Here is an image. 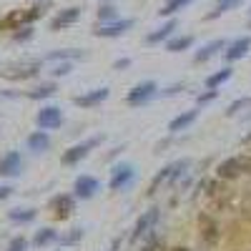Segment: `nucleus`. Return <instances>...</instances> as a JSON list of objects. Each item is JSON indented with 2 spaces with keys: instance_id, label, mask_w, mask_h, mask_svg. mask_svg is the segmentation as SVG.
I'll return each instance as SVG.
<instances>
[{
  "instance_id": "c03bdc74",
  "label": "nucleus",
  "mask_w": 251,
  "mask_h": 251,
  "mask_svg": "<svg viewBox=\"0 0 251 251\" xmlns=\"http://www.w3.org/2000/svg\"><path fill=\"white\" fill-rule=\"evenodd\" d=\"M103 3H106V0H103Z\"/></svg>"
},
{
  "instance_id": "f704fd0d",
  "label": "nucleus",
  "mask_w": 251,
  "mask_h": 251,
  "mask_svg": "<svg viewBox=\"0 0 251 251\" xmlns=\"http://www.w3.org/2000/svg\"><path fill=\"white\" fill-rule=\"evenodd\" d=\"M246 106H251V98H239V100H234L231 106L226 108V116H236L241 108H246Z\"/></svg>"
},
{
  "instance_id": "7c9ffc66",
  "label": "nucleus",
  "mask_w": 251,
  "mask_h": 251,
  "mask_svg": "<svg viewBox=\"0 0 251 251\" xmlns=\"http://www.w3.org/2000/svg\"><path fill=\"white\" fill-rule=\"evenodd\" d=\"M43 13H46V5H33L30 10H23V25L35 23L38 18H43Z\"/></svg>"
},
{
  "instance_id": "5701e85b",
  "label": "nucleus",
  "mask_w": 251,
  "mask_h": 251,
  "mask_svg": "<svg viewBox=\"0 0 251 251\" xmlns=\"http://www.w3.org/2000/svg\"><path fill=\"white\" fill-rule=\"evenodd\" d=\"M83 55H86L83 50L68 48V50H53V53H48L46 60H48V63H73V60H80Z\"/></svg>"
},
{
  "instance_id": "b1692460",
  "label": "nucleus",
  "mask_w": 251,
  "mask_h": 251,
  "mask_svg": "<svg viewBox=\"0 0 251 251\" xmlns=\"http://www.w3.org/2000/svg\"><path fill=\"white\" fill-rule=\"evenodd\" d=\"M166 50L169 53H183L194 46V35H174L171 40H166Z\"/></svg>"
},
{
  "instance_id": "7ed1b4c3",
  "label": "nucleus",
  "mask_w": 251,
  "mask_h": 251,
  "mask_svg": "<svg viewBox=\"0 0 251 251\" xmlns=\"http://www.w3.org/2000/svg\"><path fill=\"white\" fill-rule=\"evenodd\" d=\"M158 221H161V208H158V206L146 208V211L136 219V224H133V228H131L128 241H131V244H138L141 239H146L149 234H153V228H156Z\"/></svg>"
},
{
  "instance_id": "2eb2a0df",
  "label": "nucleus",
  "mask_w": 251,
  "mask_h": 251,
  "mask_svg": "<svg viewBox=\"0 0 251 251\" xmlns=\"http://www.w3.org/2000/svg\"><path fill=\"white\" fill-rule=\"evenodd\" d=\"M176 28H178V20L176 18H166V23L161 28H156V30H151L149 35H146V43L149 46H161V43H166V40H171L176 35Z\"/></svg>"
},
{
  "instance_id": "423d86ee",
  "label": "nucleus",
  "mask_w": 251,
  "mask_h": 251,
  "mask_svg": "<svg viewBox=\"0 0 251 251\" xmlns=\"http://www.w3.org/2000/svg\"><path fill=\"white\" fill-rule=\"evenodd\" d=\"M136 181V166L128 161H121L111 169V178H108V188L111 191H126L131 183Z\"/></svg>"
},
{
  "instance_id": "412c9836",
  "label": "nucleus",
  "mask_w": 251,
  "mask_h": 251,
  "mask_svg": "<svg viewBox=\"0 0 251 251\" xmlns=\"http://www.w3.org/2000/svg\"><path fill=\"white\" fill-rule=\"evenodd\" d=\"M244 3H246V0H216L214 10H211V13H206L203 20H216V18H221L224 13H228V10H236V8L244 5Z\"/></svg>"
},
{
  "instance_id": "ea45409f",
  "label": "nucleus",
  "mask_w": 251,
  "mask_h": 251,
  "mask_svg": "<svg viewBox=\"0 0 251 251\" xmlns=\"http://www.w3.org/2000/svg\"><path fill=\"white\" fill-rule=\"evenodd\" d=\"M121 244H123V236L113 239V244H111V249H108V251H118V249H121Z\"/></svg>"
},
{
  "instance_id": "37998d69",
  "label": "nucleus",
  "mask_w": 251,
  "mask_h": 251,
  "mask_svg": "<svg viewBox=\"0 0 251 251\" xmlns=\"http://www.w3.org/2000/svg\"><path fill=\"white\" fill-rule=\"evenodd\" d=\"M249 28H251V20H249Z\"/></svg>"
},
{
  "instance_id": "a878e982",
  "label": "nucleus",
  "mask_w": 251,
  "mask_h": 251,
  "mask_svg": "<svg viewBox=\"0 0 251 251\" xmlns=\"http://www.w3.org/2000/svg\"><path fill=\"white\" fill-rule=\"evenodd\" d=\"M194 0H166V3L161 5V10H158V15L161 18H174L178 10H183L186 5H191Z\"/></svg>"
},
{
  "instance_id": "39448f33",
  "label": "nucleus",
  "mask_w": 251,
  "mask_h": 251,
  "mask_svg": "<svg viewBox=\"0 0 251 251\" xmlns=\"http://www.w3.org/2000/svg\"><path fill=\"white\" fill-rule=\"evenodd\" d=\"M100 143H103V136H91L88 141H80V143L71 146V149H66V153L60 156V163L63 166H78L93 149H98Z\"/></svg>"
},
{
  "instance_id": "72a5a7b5",
  "label": "nucleus",
  "mask_w": 251,
  "mask_h": 251,
  "mask_svg": "<svg viewBox=\"0 0 251 251\" xmlns=\"http://www.w3.org/2000/svg\"><path fill=\"white\" fill-rule=\"evenodd\" d=\"M5 251H28V239L25 236H13Z\"/></svg>"
},
{
  "instance_id": "c9c22d12",
  "label": "nucleus",
  "mask_w": 251,
  "mask_h": 251,
  "mask_svg": "<svg viewBox=\"0 0 251 251\" xmlns=\"http://www.w3.org/2000/svg\"><path fill=\"white\" fill-rule=\"evenodd\" d=\"M13 38L18 40V43H23V40H30V38H33V28H30V25H23V28H18V33H15Z\"/></svg>"
},
{
  "instance_id": "20e7f679",
  "label": "nucleus",
  "mask_w": 251,
  "mask_h": 251,
  "mask_svg": "<svg viewBox=\"0 0 251 251\" xmlns=\"http://www.w3.org/2000/svg\"><path fill=\"white\" fill-rule=\"evenodd\" d=\"M158 83L156 80H141L136 86L126 93V103H128L131 108H143L146 103H151L156 96H158Z\"/></svg>"
},
{
  "instance_id": "6ab92c4d",
  "label": "nucleus",
  "mask_w": 251,
  "mask_h": 251,
  "mask_svg": "<svg viewBox=\"0 0 251 251\" xmlns=\"http://www.w3.org/2000/svg\"><path fill=\"white\" fill-rule=\"evenodd\" d=\"M199 111H201V108H191V111L178 113V116L169 123V133H181V131H186V128H191V126L196 123V118H199Z\"/></svg>"
},
{
  "instance_id": "0eeeda50",
  "label": "nucleus",
  "mask_w": 251,
  "mask_h": 251,
  "mask_svg": "<svg viewBox=\"0 0 251 251\" xmlns=\"http://www.w3.org/2000/svg\"><path fill=\"white\" fill-rule=\"evenodd\" d=\"M40 73V63L38 60H30V63H13V66H5L0 71V75L8 78V80H28V78H35Z\"/></svg>"
},
{
  "instance_id": "cd10ccee",
  "label": "nucleus",
  "mask_w": 251,
  "mask_h": 251,
  "mask_svg": "<svg viewBox=\"0 0 251 251\" xmlns=\"http://www.w3.org/2000/svg\"><path fill=\"white\" fill-rule=\"evenodd\" d=\"M35 216H38L35 208H13V211H8V219L13 224H30L35 221Z\"/></svg>"
},
{
  "instance_id": "4be33fe9",
  "label": "nucleus",
  "mask_w": 251,
  "mask_h": 251,
  "mask_svg": "<svg viewBox=\"0 0 251 251\" xmlns=\"http://www.w3.org/2000/svg\"><path fill=\"white\" fill-rule=\"evenodd\" d=\"M231 75H234V68L231 66H224L221 71H216V73H211V75L206 78V91H219Z\"/></svg>"
},
{
  "instance_id": "f257e3e1",
  "label": "nucleus",
  "mask_w": 251,
  "mask_h": 251,
  "mask_svg": "<svg viewBox=\"0 0 251 251\" xmlns=\"http://www.w3.org/2000/svg\"><path fill=\"white\" fill-rule=\"evenodd\" d=\"M188 166H191V163H188L186 158H178V161H174L169 166H163V169L153 176V181L149 186V191H146V196H156L163 186H171L174 181H178L183 176V171H188Z\"/></svg>"
},
{
  "instance_id": "aec40b11",
  "label": "nucleus",
  "mask_w": 251,
  "mask_h": 251,
  "mask_svg": "<svg viewBox=\"0 0 251 251\" xmlns=\"http://www.w3.org/2000/svg\"><path fill=\"white\" fill-rule=\"evenodd\" d=\"M28 149H30L33 153H46V151L50 149V136H48V131H33V133L28 136Z\"/></svg>"
},
{
  "instance_id": "4468645a",
  "label": "nucleus",
  "mask_w": 251,
  "mask_h": 251,
  "mask_svg": "<svg viewBox=\"0 0 251 251\" xmlns=\"http://www.w3.org/2000/svg\"><path fill=\"white\" fill-rule=\"evenodd\" d=\"M50 211L58 221H66L75 211V196L73 194H58L50 199Z\"/></svg>"
},
{
  "instance_id": "f3484780",
  "label": "nucleus",
  "mask_w": 251,
  "mask_h": 251,
  "mask_svg": "<svg viewBox=\"0 0 251 251\" xmlns=\"http://www.w3.org/2000/svg\"><path fill=\"white\" fill-rule=\"evenodd\" d=\"M78 20H80V8H78V5L66 8V10H60V13L50 20V30H53V33H58V30H66V28L75 25Z\"/></svg>"
},
{
  "instance_id": "f8f14e48",
  "label": "nucleus",
  "mask_w": 251,
  "mask_h": 251,
  "mask_svg": "<svg viewBox=\"0 0 251 251\" xmlns=\"http://www.w3.org/2000/svg\"><path fill=\"white\" fill-rule=\"evenodd\" d=\"M98 191H100V181H98L96 176H88V174L78 176L75 183H73V196H75V199H83V201L93 199Z\"/></svg>"
},
{
  "instance_id": "393cba45",
  "label": "nucleus",
  "mask_w": 251,
  "mask_h": 251,
  "mask_svg": "<svg viewBox=\"0 0 251 251\" xmlns=\"http://www.w3.org/2000/svg\"><path fill=\"white\" fill-rule=\"evenodd\" d=\"M55 241H60V236H58L55 228H50V226L40 228V231H35V236H33V244H35L38 249H46V246H50V244H55Z\"/></svg>"
},
{
  "instance_id": "4c0bfd02",
  "label": "nucleus",
  "mask_w": 251,
  "mask_h": 251,
  "mask_svg": "<svg viewBox=\"0 0 251 251\" xmlns=\"http://www.w3.org/2000/svg\"><path fill=\"white\" fill-rule=\"evenodd\" d=\"M128 66H131V58H118V60L113 63L116 71H123V68H128Z\"/></svg>"
},
{
  "instance_id": "2f4dec72",
  "label": "nucleus",
  "mask_w": 251,
  "mask_h": 251,
  "mask_svg": "<svg viewBox=\"0 0 251 251\" xmlns=\"http://www.w3.org/2000/svg\"><path fill=\"white\" fill-rule=\"evenodd\" d=\"M80 239H83V228L75 226V228H71L66 236H60V244H63V246H75Z\"/></svg>"
},
{
  "instance_id": "ddd939ff",
  "label": "nucleus",
  "mask_w": 251,
  "mask_h": 251,
  "mask_svg": "<svg viewBox=\"0 0 251 251\" xmlns=\"http://www.w3.org/2000/svg\"><path fill=\"white\" fill-rule=\"evenodd\" d=\"M199 236H201V241L206 246H216L221 241V228H219V224L211 216L201 214L199 216Z\"/></svg>"
},
{
  "instance_id": "473e14b6",
  "label": "nucleus",
  "mask_w": 251,
  "mask_h": 251,
  "mask_svg": "<svg viewBox=\"0 0 251 251\" xmlns=\"http://www.w3.org/2000/svg\"><path fill=\"white\" fill-rule=\"evenodd\" d=\"M216 98H219V91H203V93H199L196 96V108L208 106V103H214Z\"/></svg>"
},
{
  "instance_id": "6e6552de",
  "label": "nucleus",
  "mask_w": 251,
  "mask_h": 251,
  "mask_svg": "<svg viewBox=\"0 0 251 251\" xmlns=\"http://www.w3.org/2000/svg\"><path fill=\"white\" fill-rule=\"evenodd\" d=\"M108 96H111V88L108 86H98V88H93V91H86V93H80V96H75L73 98V103L78 108H98L100 103H106L108 100Z\"/></svg>"
},
{
  "instance_id": "f03ea898",
  "label": "nucleus",
  "mask_w": 251,
  "mask_h": 251,
  "mask_svg": "<svg viewBox=\"0 0 251 251\" xmlns=\"http://www.w3.org/2000/svg\"><path fill=\"white\" fill-rule=\"evenodd\" d=\"M244 174H251V156H246V153L231 156V158H226L216 166L219 181H236Z\"/></svg>"
},
{
  "instance_id": "a211bd4d",
  "label": "nucleus",
  "mask_w": 251,
  "mask_h": 251,
  "mask_svg": "<svg viewBox=\"0 0 251 251\" xmlns=\"http://www.w3.org/2000/svg\"><path fill=\"white\" fill-rule=\"evenodd\" d=\"M20 171H23V156H20L18 151H8L3 158H0V176H18Z\"/></svg>"
},
{
  "instance_id": "79ce46f5",
  "label": "nucleus",
  "mask_w": 251,
  "mask_h": 251,
  "mask_svg": "<svg viewBox=\"0 0 251 251\" xmlns=\"http://www.w3.org/2000/svg\"><path fill=\"white\" fill-rule=\"evenodd\" d=\"M174 251H188V249H183V246H178V249H174Z\"/></svg>"
},
{
  "instance_id": "a19ab883",
  "label": "nucleus",
  "mask_w": 251,
  "mask_h": 251,
  "mask_svg": "<svg viewBox=\"0 0 251 251\" xmlns=\"http://www.w3.org/2000/svg\"><path fill=\"white\" fill-rule=\"evenodd\" d=\"M244 143H251V133H246V136H244Z\"/></svg>"
},
{
  "instance_id": "9d476101",
  "label": "nucleus",
  "mask_w": 251,
  "mask_h": 251,
  "mask_svg": "<svg viewBox=\"0 0 251 251\" xmlns=\"http://www.w3.org/2000/svg\"><path fill=\"white\" fill-rule=\"evenodd\" d=\"M35 123L40 131H55L63 126V111L58 106H43L35 116Z\"/></svg>"
},
{
  "instance_id": "c756f323",
  "label": "nucleus",
  "mask_w": 251,
  "mask_h": 251,
  "mask_svg": "<svg viewBox=\"0 0 251 251\" xmlns=\"http://www.w3.org/2000/svg\"><path fill=\"white\" fill-rule=\"evenodd\" d=\"M141 251H166V244H163V239H161V236L149 234V236H146V244H143V249H141Z\"/></svg>"
},
{
  "instance_id": "9b49d317",
  "label": "nucleus",
  "mask_w": 251,
  "mask_h": 251,
  "mask_svg": "<svg viewBox=\"0 0 251 251\" xmlns=\"http://www.w3.org/2000/svg\"><path fill=\"white\" fill-rule=\"evenodd\" d=\"M133 25H136L133 18H118V20H113V23L98 25L93 33H96V38H121V35L128 33Z\"/></svg>"
},
{
  "instance_id": "58836bf2",
  "label": "nucleus",
  "mask_w": 251,
  "mask_h": 251,
  "mask_svg": "<svg viewBox=\"0 0 251 251\" xmlns=\"http://www.w3.org/2000/svg\"><path fill=\"white\" fill-rule=\"evenodd\" d=\"M10 194H13V188H10V186H0V201H5Z\"/></svg>"
},
{
  "instance_id": "dca6fc26",
  "label": "nucleus",
  "mask_w": 251,
  "mask_h": 251,
  "mask_svg": "<svg viewBox=\"0 0 251 251\" xmlns=\"http://www.w3.org/2000/svg\"><path fill=\"white\" fill-rule=\"evenodd\" d=\"M226 50V40L224 38H214V40H208V43H203L196 53H194V63H208L214 55H219V53H224Z\"/></svg>"
},
{
  "instance_id": "e433bc0d",
  "label": "nucleus",
  "mask_w": 251,
  "mask_h": 251,
  "mask_svg": "<svg viewBox=\"0 0 251 251\" xmlns=\"http://www.w3.org/2000/svg\"><path fill=\"white\" fill-rule=\"evenodd\" d=\"M71 71H73V63H58V66H55L50 73H53L55 78H60V75H68Z\"/></svg>"
},
{
  "instance_id": "c85d7f7f",
  "label": "nucleus",
  "mask_w": 251,
  "mask_h": 251,
  "mask_svg": "<svg viewBox=\"0 0 251 251\" xmlns=\"http://www.w3.org/2000/svg\"><path fill=\"white\" fill-rule=\"evenodd\" d=\"M96 15H98V20H100V25H106V23H113V20H118V8L111 5V3H103Z\"/></svg>"
},
{
  "instance_id": "bb28decb",
  "label": "nucleus",
  "mask_w": 251,
  "mask_h": 251,
  "mask_svg": "<svg viewBox=\"0 0 251 251\" xmlns=\"http://www.w3.org/2000/svg\"><path fill=\"white\" fill-rule=\"evenodd\" d=\"M55 91H58L55 83H40V86H35L33 91H28V98L30 100H46V98L55 96Z\"/></svg>"
},
{
  "instance_id": "1a4fd4ad",
  "label": "nucleus",
  "mask_w": 251,
  "mask_h": 251,
  "mask_svg": "<svg viewBox=\"0 0 251 251\" xmlns=\"http://www.w3.org/2000/svg\"><path fill=\"white\" fill-rule=\"evenodd\" d=\"M249 50H251V35H239V38L231 40V43H226V50H224L221 55H224V60H226V66H231V63L246 58Z\"/></svg>"
}]
</instances>
